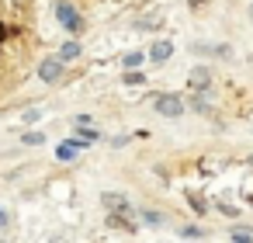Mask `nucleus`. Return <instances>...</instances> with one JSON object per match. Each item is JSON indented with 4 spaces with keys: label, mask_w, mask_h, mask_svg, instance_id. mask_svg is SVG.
Wrapping results in <instances>:
<instances>
[{
    "label": "nucleus",
    "mask_w": 253,
    "mask_h": 243,
    "mask_svg": "<svg viewBox=\"0 0 253 243\" xmlns=\"http://www.w3.org/2000/svg\"><path fill=\"white\" fill-rule=\"evenodd\" d=\"M56 14H59V21H63V25H66L70 32H80V28H84L80 14H77V11H73L70 4H59V7H56Z\"/></svg>",
    "instance_id": "obj_2"
},
{
    "label": "nucleus",
    "mask_w": 253,
    "mask_h": 243,
    "mask_svg": "<svg viewBox=\"0 0 253 243\" xmlns=\"http://www.w3.org/2000/svg\"><path fill=\"white\" fill-rule=\"evenodd\" d=\"M80 139H84V143H94V139H97V132H90V129H80Z\"/></svg>",
    "instance_id": "obj_9"
},
{
    "label": "nucleus",
    "mask_w": 253,
    "mask_h": 243,
    "mask_svg": "<svg viewBox=\"0 0 253 243\" xmlns=\"http://www.w3.org/2000/svg\"><path fill=\"white\" fill-rule=\"evenodd\" d=\"M70 156H77V146L73 143H63L59 146V160H70Z\"/></svg>",
    "instance_id": "obj_5"
},
{
    "label": "nucleus",
    "mask_w": 253,
    "mask_h": 243,
    "mask_svg": "<svg viewBox=\"0 0 253 243\" xmlns=\"http://www.w3.org/2000/svg\"><path fill=\"white\" fill-rule=\"evenodd\" d=\"M153 104H156V111H160V115H170V118L184 111L180 97H173V94H160V97H153Z\"/></svg>",
    "instance_id": "obj_1"
},
{
    "label": "nucleus",
    "mask_w": 253,
    "mask_h": 243,
    "mask_svg": "<svg viewBox=\"0 0 253 243\" xmlns=\"http://www.w3.org/2000/svg\"><path fill=\"white\" fill-rule=\"evenodd\" d=\"M139 63H142L139 52H128V56H125V66H139Z\"/></svg>",
    "instance_id": "obj_8"
},
{
    "label": "nucleus",
    "mask_w": 253,
    "mask_h": 243,
    "mask_svg": "<svg viewBox=\"0 0 253 243\" xmlns=\"http://www.w3.org/2000/svg\"><path fill=\"white\" fill-rule=\"evenodd\" d=\"M4 35H7V28H4V21H0V42H4Z\"/></svg>",
    "instance_id": "obj_11"
},
{
    "label": "nucleus",
    "mask_w": 253,
    "mask_h": 243,
    "mask_svg": "<svg viewBox=\"0 0 253 243\" xmlns=\"http://www.w3.org/2000/svg\"><path fill=\"white\" fill-rule=\"evenodd\" d=\"M170 52H173L170 42H156V46L149 49V59H153V63H163V59H170Z\"/></svg>",
    "instance_id": "obj_3"
},
{
    "label": "nucleus",
    "mask_w": 253,
    "mask_h": 243,
    "mask_svg": "<svg viewBox=\"0 0 253 243\" xmlns=\"http://www.w3.org/2000/svg\"><path fill=\"white\" fill-rule=\"evenodd\" d=\"M39 73H42V80H56V77H59V63H52V59H49V63H42V70H39Z\"/></svg>",
    "instance_id": "obj_4"
},
{
    "label": "nucleus",
    "mask_w": 253,
    "mask_h": 243,
    "mask_svg": "<svg viewBox=\"0 0 253 243\" xmlns=\"http://www.w3.org/2000/svg\"><path fill=\"white\" fill-rule=\"evenodd\" d=\"M191 84H194V87H205V84H208V73L194 70V73H191Z\"/></svg>",
    "instance_id": "obj_7"
},
{
    "label": "nucleus",
    "mask_w": 253,
    "mask_h": 243,
    "mask_svg": "<svg viewBox=\"0 0 253 243\" xmlns=\"http://www.w3.org/2000/svg\"><path fill=\"white\" fill-rule=\"evenodd\" d=\"M250 14H253V7H250Z\"/></svg>",
    "instance_id": "obj_12"
},
{
    "label": "nucleus",
    "mask_w": 253,
    "mask_h": 243,
    "mask_svg": "<svg viewBox=\"0 0 253 243\" xmlns=\"http://www.w3.org/2000/svg\"><path fill=\"white\" fill-rule=\"evenodd\" d=\"M232 240H253V233H246V229H232Z\"/></svg>",
    "instance_id": "obj_10"
},
{
    "label": "nucleus",
    "mask_w": 253,
    "mask_h": 243,
    "mask_svg": "<svg viewBox=\"0 0 253 243\" xmlns=\"http://www.w3.org/2000/svg\"><path fill=\"white\" fill-rule=\"evenodd\" d=\"M77 56H80V46H73V42L63 46V59H77Z\"/></svg>",
    "instance_id": "obj_6"
}]
</instances>
